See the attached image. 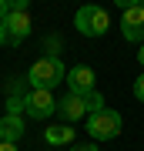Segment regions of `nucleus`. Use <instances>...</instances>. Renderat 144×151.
Returning a JSON list of instances; mask_svg holds the SVG:
<instances>
[{"instance_id": "4", "label": "nucleus", "mask_w": 144, "mask_h": 151, "mask_svg": "<svg viewBox=\"0 0 144 151\" xmlns=\"http://www.w3.org/2000/svg\"><path fill=\"white\" fill-rule=\"evenodd\" d=\"M84 128H87V134H91L94 141H111V138L121 134V114L111 111V108H101V111L87 114Z\"/></svg>"}, {"instance_id": "5", "label": "nucleus", "mask_w": 144, "mask_h": 151, "mask_svg": "<svg viewBox=\"0 0 144 151\" xmlns=\"http://www.w3.org/2000/svg\"><path fill=\"white\" fill-rule=\"evenodd\" d=\"M30 34V14L27 10H10L4 24H0V47H20Z\"/></svg>"}, {"instance_id": "11", "label": "nucleus", "mask_w": 144, "mask_h": 151, "mask_svg": "<svg viewBox=\"0 0 144 151\" xmlns=\"http://www.w3.org/2000/svg\"><path fill=\"white\" fill-rule=\"evenodd\" d=\"M134 97L144 104V74H141V77H134Z\"/></svg>"}, {"instance_id": "9", "label": "nucleus", "mask_w": 144, "mask_h": 151, "mask_svg": "<svg viewBox=\"0 0 144 151\" xmlns=\"http://www.w3.org/2000/svg\"><path fill=\"white\" fill-rule=\"evenodd\" d=\"M24 134H27L24 118H10V114H4V118H0V141H7V145H17Z\"/></svg>"}, {"instance_id": "12", "label": "nucleus", "mask_w": 144, "mask_h": 151, "mask_svg": "<svg viewBox=\"0 0 144 151\" xmlns=\"http://www.w3.org/2000/svg\"><path fill=\"white\" fill-rule=\"evenodd\" d=\"M10 17V0H0V24Z\"/></svg>"}, {"instance_id": "14", "label": "nucleus", "mask_w": 144, "mask_h": 151, "mask_svg": "<svg viewBox=\"0 0 144 151\" xmlns=\"http://www.w3.org/2000/svg\"><path fill=\"white\" fill-rule=\"evenodd\" d=\"M10 10H27V0H10Z\"/></svg>"}, {"instance_id": "2", "label": "nucleus", "mask_w": 144, "mask_h": 151, "mask_svg": "<svg viewBox=\"0 0 144 151\" xmlns=\"http://www.w3.org/2000/svg\"><path fill=\"white\" fill-rule=\"evenodd\" d=\"M117 7L124 10V17H121L124 40L144 44V0H117Z\"/></svg>"}, {"instance_id": "1", "label": "nucleus", "mask_w": 144, "mask_h": 151, "mask_svg": "<svg viewBox=\"0 0 144 151\" xmlns=\"http://www.w3.org/2000/svg\"><path fill=\"white\" fill-rule=\"evenodd\" d=\"M67 81V67L60 64L57 54H47V57H37L27 70V84L34 87V91H54V87H60Z\"/></svg>"}, {"instance_id": "3", "label": "nucleus", "mask_w": 144, "mask_h": 151, "mask_svg": "<svg viewBox=\"0 0 144 151\" xmlns=\"http://www.w3.org/2000/svg\"><path fill=\"white\" fill-rule=\"evenodd\" d=\"M74 27L84 34V37H101V34H107V27H111V17H107L104 7L87 4V7H80L74 14Z\"/></svg>"}, {"instance_id": "6", "label": "nucleus", "mask_w": 144, "mask_h": 151, "mask_svg": "<svg viewBox=\"0 0 144 151\" xmlns=\"http://www.w3.org/2000/svg\"><path fill=\"white\" fill-rule=\"evenodd\" d=\"M57 114V97H54V91H34L27 94V118L34 121H47Z\"/></svg>"}, {"instance_id": "10", "label": "nucleus", "mask_w": 144, "mask_h": 151, "mask_svg": "<svg viewBox=\"0 0 144 151\" xmlns=\"http://www.w3.org/2000/svg\"><path fill=\"white\" fill-rule=\"evenodd\" d=\"M44 141H47L50 148H64V145H74V128H70V124H50V128L44 131Z\"/></svg>"}, {"instance_id": "13", "label": "nucleus", "mask_w": 144, "mask_h": 151, "mask_svg": "<svg viewBox=\"0 0 144 151\" xmlns=\"http://www.w3.org/2000/svg\"><path fill=\"white\" fill-rule=\"evenodd\" d=\"M70 151H97V145H70Z\"/></svg>"}, {"instance_id": "7", "label": "nucleus", "mask_w": 144, "mask_h": 151, "mask_svg": "<svg viewBox=\"0 0 144 151\" xmlns=\"http://www.w3.org/2000/svg\"><path fill=\"white\" fill-rule=\"evenodd\" d=\"M70 87V94H80V97H87V94H94L97 91V74H94V67H87V64H77V67H70L67 70V81Z\"/></svg>"}, {"instance_id": "15", "label": "nucleus", "mask_w": 144, "mask_h": 151, "mask_svg": "<svg viewBox=\"0 0 144 151\" xmlns=\"http://www.w3.org/2000/svg\"><path fill=\"white\" fill-rule=\"evenodd\" d=\"M0 151H17V145H7V141H0Z\"/></svg>"}, {"instance_id": "16", "label": "nucleus", "mask_w": 144, "mask_h": 151, "mask_svg": "<svg viewBox=\"0 0 144 151\" xmlns=\"http://www.w3.org/2000/svg\"><path fill=\"white\" fill-rule=\"evenodd\" d=\"M138 64L144 67V44H141V50H138Z\"/></svg>"}, {"instance_id": "8", "label": "nucleus", "mask_w": 144, "mask_h": 151, "mask_svg": "<svg viewBox=\"0 0 144 151\" xmlns=\"http://www.w3.org/2000/svg\"><path fill=\"white\" fill-rule=\"evenodd\" d=\"M57 114L64 118V124H74V121H80V118H87V114H91V104H87V97L67 91V94L57 101Z\"/></svg>"}]
</instances>
